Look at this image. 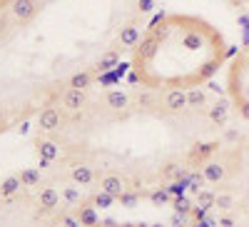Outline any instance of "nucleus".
Wrapping results in <instances>:
<instances>
[{
	"instance_id": "f257e3e1",
	"label": "nucleus",
	"mask_w": 249,
	"mask_h": 227,
	"mask_svg": "<svg viewBox=\"0 0 249 227\" xmlns=\"http://www.w3.org/2000/svg\"><path fill=\"white\" fill-rule=\"evenodd\" d=\"M155 0H10L0 10V132L120 68Z\"/></svg>"
},
{
	"instance_id": "f03ea898",
	"label": "nucleus",
	"mask_w": 249,
	"mask_h": 227,
	"mask_svg": "<svg viewBox=\"0 0 249 227\" xmlns=\"http://www.w3.org/2000/svg\"><path fill=\"white\" fill-rule=\"evenodd\" d=\"M227 57L224 35L197 15L157 13L130 50V80L152 90H195Z\"/></svg>"
},
{
	"instance_id": "7ed1b4c3",
	"label": "nucleus",
	"mask_w": 249,
	"mask_h": 227,
	"mask_svg": "<svg viewBox=\"0 0 249 227\" xmlns=\"http://www.w3.org/2000/svg\"><path fill=\"white\" fill-rule=\"evenodd\" d=\"M227 95L232 108L244 122H249V43L234 55L227 73Z\"/></svg>"
},
{
	"instance_id": "20e7f679",
	"label": "nucleus",
	"mask_w": 249,
	"mask_h": 227,
	"mask_svg": "<svg viewBox=\"0 0 249 227\" xmlns=\"http://www.w3.org/2000/svg\"><path fill=\"white\" fill-rule=\"evenodd\" d=\"M202 175H204V180L210 185H222L227 177H230V168H227V162L219 155H214L210 162L202 165Z\"/></svg>"
},
{
	"instance_id": "39448f33",
	"label": "nucleus",
	"mask_w": 249,
	"mask_h": 227,
	"mask_svg": "<svg viewBox=\"0 0 249 227\" xmlns=\"http://www.w3.org/2000/svg\"><path fill=\"white\" fill-rule=\"evenodd\" d=\"M68 175H70V182L85 188V185H92L97 180V172L90 162H70L68 165Z\"/></svg>"
},
{
	"instance_id": "423d86ee",
	"label": "nucleus",
	"mask_w": 249,
	"mask_h": 227,
	"mask_svg": "<svg viewBox=\"0 0 249 227\" xmlns=\"http://www.w3.org/2000/svg\"><path fill=\"white\" fill-rule=\"evenodd\" d=\"M97 190L107 192L112 197H120L124 190H127V180H124L122 175H117V172H105V175L97 177Z\"/></svg>"
},
{
	"instance_id": "0eeeda50",
	"label": "nucleus",
	"mask_w": 249,
	"mask_h": 227,
	"mask_svg": "<svg viewBox=\"0 0 249 227\" xmlns=\"http://www.w3.org/2000/svg\"><path fill=\"white\" fill-rule=\"evenodd\" d=\"M60 195L62 192H57L53 185H45V188L37 192V208H40V212H53L60 205Z\"/></svg>"
},
{
	"instance_id": "6e6552de",
	"label": "nucleus",
	"mask_w": 249,
	"mask_h": 227,
	"mask_svg": "<svg viewBox=\"0 0 249 227\" xmlns=\"http://www.w3.org/2000/svg\"><path fill=\"white\" fill-rule=\"evenodd\" d=\"M95 210H97V208L92 205V200H82V202L77 205V220L82 222V227H97V225H100Z\"/></svg>"
},
{
	"instance_id": "1a4fd4ad",
	"label": "nucleus",
	"mask_w": 249,
	"mask_h": 227,
	"mask_svg": "<svg viewBox=\"0 0 249 227\" xmlns=\"http://www.w3.org/2000/svg\"><path fill=\"white\" fill-rule=\"evenodd\" d=\"M20 188H23V180H20V175H8L3 182H0V197H13L15 192H20Z\"/></svg>"
},
{
	"instance_id": "9d476101",
	"label": "nucleus",
	"mask_w": 249,
	"mask_h": 227,
	"mask_svg": "<svg viewBox=\"0 0 249 227\" xmlns=\"http://www.w3.org/2000/svg\"><path fill=\"white\" fill-rule=\"evenodd\" d=\"M18 175L23 180V188H37L40 180H43V170L40 168H23Z\"/></svg>"
},
{
	"instance_id": "9b49d317",
	"label": "nucleus",
	"mask_w": 249,
	"mask_h": 227,
	"mask_svg": "<svg viewBox=\"0 0 249 227\" xmlns=\"http://www.w3.org/2000/svg\"><path fill=\"white\" fill-rule=\"evenodd\" d=\"M90 200H92V205H95L97 210H110L112 205L117 202V197H112V195H107V192H102V190H97Z\"/></svg>"
},
{
	"instance_id": "f8f14e48",
	"label": "nucleus",
	"mask_w": 249,
	"mask_h": 227,
	"mask_svg": "<svg viewBox=\"0 0 249 227\" xmlns=\"http://www.w3.org/2000/svg\"><path fill=\"white\" fill-rule=\"evenodd\" d=\"M172 205H175V212H177V215H187V217H190V212H192V208H195V202L187 197V195L172 197Z\"/></svg>"
},
{
	"instance_id": "ddd939ff",
	"label": "nucleus",
	"mask_w": 249,
	"mask_h": 227,
	"mask_svg": "<svg viewBox=\"0 0 249 227\" xmlns=\"http://www.w3.org/2000/svg\"><path fill=\"white\" fill-rule=\"evenodd\" d=\"M234 205H237V200H234L232 192H217L214 208H219V210H224V212H230V210H234Z\"/></svg>"
},
{
	"instance_id": "4468645a",
	"label": "nucleus",
	"mask_w": 249,
	"mask_h": 227,
	"mask_svg": "<svg viewBox=\"0 0 249 227\" xmlns=\"http://www.w3.org/2000/svg\"><path fill=\"white\" fill-rule=\"evenodd\" d=\"M62 200L68 205H80L82 202V192H80V185H68V188H62Z\"/></svg>"
},
{
	"instance_id": "2eb2a0df",
	"label": "nucleus",
	"mask_w": 249,
	"mask_h": 227,
	"mask_svg": "<svg viewBox=\"0 0 249 227\" xmlns=\"http://www.w3.org/2000/svg\"><path fill=\"white\" fill-rule=\"evenodd\" d=\"M214 197H217V192H212V190L202 188V190L197 192L195 205H199V208H207V210H212V208H214Z\"/></svg>"
},
{
	"instance_id": "dca6fc26",
	"label": "nucleus",
	"mask_w": 249,
	"mask_h": 227,
	"mask_svg": "<svg viewBox=\"0 0 249 227\" xmlns=\"http://www.w3.org/2000/svg\"><path fill=\"white\" fill-rule=\"evenodd\" d=\"M117 202H120V208L132 210V208H137V202H140V192H135V190H124V192L117 197Z\"/></svg>"
},
{
	"instance_id": "f3484780",
	"label": "nucleus",
	"mask_w": 249,
	"mask_h": 227,
	"mask_svg": "<svg viewBox=\"0 0 249 227\" xmlns=\"http://www.w3.org/2000/svg\"><path fill=\"white\" fill-rule=\"evenodd\" d=\"M147 197H150V202H152V205H164V202H172V195L167 192V188H164V185H162V188H157V190H152Z\"/></svg>"
},
{
	"instance_id": "a211bd4d",
	"label": "nucleus",
	"mask_w": 249,
	"mask_h": 227,
	"mask_svg": "<svg viewBox=\"0 0 249 227\" xmlns=\"http://www.w3.org/2000/svg\"><path fill=\"white\" fill-rule=\"evenodd\" d=\"M190 217H192V220H207V217H210V210H207V208H199V205H195L192 212H190Z\"/></svg>"
},
{
	"instance_id": "6ab92c4d",
	"label": "nucleus",
	"mask_w": 249,
	"mask_h": 227,
	"mask_svg": "<svg viewBox=\"0 0 249 227\" xmlns=\"http://www.w3.org/2000/svg\"><path fill=\"white\" fill-rule=\"evenodd\" d=\"M227 5H232V8H237V10H244V13H249V0H224Z\"/></svg>"
},
{
	"instance_id": "aec40b11",
	"label": "nucleus",
	"mask_w": 249,
	"mask_h": 227,
	"mask_svg": "<svg viewBox=\"0 0 249 227\" xmlns=\"http://www.w3.org/2000/svg\"><path fill=\"white\" fill-rule=\"evenodd\" d=\"M60 222L65 225V227H82V222H80L77 217H72V215H62V217H60Z\"/></svg>"
},
{
	"instance_id": "412c9836",
	"label": "nucleus",
	"mask_w": 249,
	"mask_h": 227,
	"mask_svg": "<svg viewBox=\"0 0 249 227\" xmlns=\"http://www.w3.org/2000/svg\"><path fill=\"white\" fill-rule=\"evenodd\" d=\"M217 225V220H212V217H207V220H192L190 222V227H214Z\"/></svg>"
},
{
	"instance_id": "4be33fe9",
	"label": "nucleus",
	"mask_w": 249,
	"mask_h": 227,
	"mask_svg": "<svg viewBox=\"0 0 249 227\" xmlns=\"http://www.w3.org/2000/svg\"><path fill=\"white\" fill-rule=\"evenodd\" d=\"M217 225H219V227H234V220H232V217H219Z\"/></svg>"
},
{
	"instance_id": "5701e85b",
	"label": "nucleus",
	"mask_w": 249,
	"mask_h": 227,
	"mask_svg": "<svg viewBox=\"0 0 249 227\" xmlns=\"http://www.w3.org/2000/svg\"><path fill=\"white\" fill-rule=\"evenodd\" d=\"M8 3H10V0H0V10H3V8H8Z\"/></svg>"
},
{
	"instance_id": "b1692460",
	"label": "nucleus",
	"mask_w": 249,
	"mask_h": 227,
	"mask_svg": "<svg viewBox=\"0 0 249 227\" xmlns=\"http://www.w3.org/2000/svg\"><path fill=\"white\" fill-rule=\"evenodd\" d=\"M175 227H184V225H175Z\"/></svg>"
},
{
	"instance_id": "393cba45",
	"label": "nucleus",
	"mask_w": 249,
	"mask_h": 227,
	"mask_svg": "<svg viewBox=\"0 0 249 227\" xmlns=\"http://www.w3.org/2000/svg\"><path fill=\"white\" fill-rule=\"evenodd\" d=\"M97 227H102V225H97Z\"/></svg>"
}]
</instances>
